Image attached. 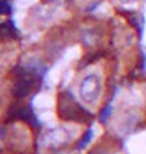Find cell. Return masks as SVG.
Wrapping results in <instances>:
<instances>
[{
  "label": "cell",
  "mask_w": 146,
  "mask_h": 154,
  "mask_svg": "<svg viewBox=\"0 0 146 154\" xmlns=\"http://www.w3.org/2000/svg\"><path fill=\"white\" fill-rule=\"evenodd\" d=\"M81 2H84V3H88V2H92V0H81Z\"/></svg>",
  "instance_id": "2"
},
{
  "label": "cell",
  "mask_w": 146,
  "mask_h": 154,
  "mask_svg": "<svg viewBox=\"0 0 146 154\" xmlns=\"http://www.w3.org/2000/svg\"><path fill=\"white\" fill-rule=\"evenodd\" d=\"M102 89H104L102 75L99 72H88L81 79L80 86H78V94L85 105L95 106L98 105L99 99L102 96Z\"/></svg>",
  "instance_id": "1"
}]
</instances>
